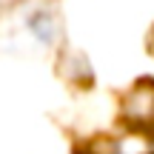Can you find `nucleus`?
Here are the masks:
<instances>
[{
    "label": "nucleus",
    "mask_w": 154,
    "mask_h": 154,
    "mask_svg": "<svg viewBox=\"0 0 154 154\" xmlns=\"http://www.w3.org/2000/svg\"><path fill=\"white\" fill-rule=\"evenodd\" d=\"M126 120L143 128L154 126V83H140L126 97Z\"/></svg>",
    "instance_id": "obj_1"
}]
</instances>
